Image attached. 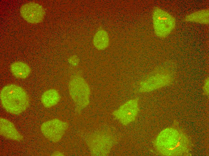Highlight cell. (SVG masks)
<instances>
[{
    "label": "cell",
    "instance_id": "1",
    "mask_svg": "<svg viewBox=\"0 0 209 156\" xmlns=\"http://www.w3.org/2000/svg\"><path fill=\"white\" fill-rule=\"evenodd\" d=\"M153 145L157 152L162 156L188 155L191 148L188 136L177 124L162 130Z\"/></svg>",
    "mask_w": 209,
    "mask_h": 156
},
{
    "label": "cell",
    "instance_id": "2",
    "mask_svg": "<svg viewBox=\"0 0 209 156\" xmlns=\"http://www.w3.org/2000/svg\"><path fill=\"white\" fill-rule=\"evenodd\" d=\"M1 104L8 112L18 115L25 110L30 103L29 97L22 87L14 84L4 86L0 94Z\"/></svg>",
    "mask_w": 209,
    "mask_h": 156
},
{
    "label": "cell",
    "instance_id": "3",
    "mask_svg": "<svg viewBox=\"0 0 209 156\" xmlns=\"http://www.w3.org/2000/svg\"><path fill=\"white\" fill-rule=\"evenodd\" d=\"M154 31L159 37L164 38L168 36L175 26V20L171 14L158 7H156L153 13Z\"/></svg>",
    "mask_w": 209,
    "mask_h": 156
},
{
    "label": "cell",
    "instance_id": "4",
    "mask_svg": "<svg viewBox=\"0 0 209 156\" xmlns=\"http://www.w3.org/2000/svg\"><path fill=\"white\" fill-rule=\"evenodd\" d=\"M68 89L71 97L77 106L84 108L89 105L90 91L83 78L78 76H73L69 82Z\"/></svg>",
    "mask_w": 209,
    "mask_h": 156
},
{
    "label": "cell",
    "instance_id": "5",
    "mask_svg": "<svg viewBox=\"0 0 209 156\" xmlns=\"http://www.w3.org/2000/svg\"><path fill=\"white\" fill-rule=\"evenodd\" d=\"M172 80L170 73L163 70H157L139 83V92H149L162 87L169 84Z\"/></svg>",
    "mask_w": 209,
    "mask_h": 156
},
{
    "label": "cell",
    "instance_id": "6",
    "mask_svg": "<svg viewBox=\"0 0 209 156\" xmlns=\"http://www.w3.org/2000/svg\"><path fill=\"white\" fill-rule=\"evenodd\" d=\"M68 126L67 122L55 118L43 123L41 129L47 139L53 142H57L61 139Z\"/></svg>",
    "mask_w": 209,
    "mask_h": 156
},
{
    "label": "cell",
    "instance_id": "7",
    "mask_svg": "<svg viewBox=\"0 0 209 156\" xmlns=\"http://www.w3.org/2000/svg\"><path fill=\"white\" fill-rule=\"evenodd\" d=\"M114 140L110 135L104 132L96 133L89 140V148L92 153L97 155L108 154L114 143Z\"/></svg>",
    "mask_w": 209,
    "mask_h": 156
},
{
    "label": "cell",
    "instance_id": "8",
    "mask_svg": "<svg viewBox=\"0 0 209 156\" xmlns=\"http://www.w3.org/2000/svg\"><path fill=\"white\" fill-rule=\"evenodd\" d=\"M138 98L129 100L114 111L112 114L123 125L134 121L139 111Z\"/></svg>",
    "mask_w": 209,
    "mask_h": 156
},
{
    "label": "cell",
    "instance_id": "9",
    "mask_svg": "<svg viewBox=\"0 0 209 156\" xmlns=\"http://www.w3.org/2000/svg\"><path fill=\"white\" fill-rule=\"evenodd\" d=\"M20 12L22 17L27 22L36 24L41 22L45 14L44 7L40 4L30 2L23 5Z\"/></svg>",
    "mask_w": 209,
    "mask_h": 156
},
{
    "label": "cell",
    "instance_id": "10",
    "mask_svg": "<svg viewBox=\"0 0 209 156\" xmlns=\"http://www.w3.org/2000/svg\"><path fill=\"white\" fill-rule=\"evenodd\" d=\"M0 135L6 138L14 141L23 140V135L18 131L14 124L8 120L0 118Z\"/></svg>",
    "mask_w": 209,
    "mask_h": 156
},
{
    "label": "cell",
    "instance_id": "11",
    "mask_svg": "<svg viewBox=\"0 0 209 156\" xmlns=\"http://www.w3.org/2000/svg\"><path fill=\"white\" fill-rule=\"evenodd\" d=\"M10 70L13 75L16 77L25 79L27 77L31 72V69L26 63L21 61H17L12 63Z\"/></svg>",
    "mask_w": 209,
    "mask_h": 156
},
{
    "label": "cell",
    "instance_id": "12",
    "mask_svg": "<svg viewBox=\"0 0 209 156\" xmlns=\"http://www.w3.org/2000/svg\"><path fill=\"white\" fill-rule=\"evenodd\" d=\"M60 98V95L57 90L51 89L44 93L41 100L44 107L50 108L56 104L59 101Z\"/></svg>",
    "mask_w": 209,
    "mask_h": 156
},
{
    "label": "cell",
    "instance_id": "13",
    "mask_svg": "<svg viewBox=\"0 0 209 156\" xmlns=\"http://www.w3.org/2000/svg\"><path fill=\"white\" fill-rule=\"evenodd\" d=\"M93 42L94 46L97 49H105L109 44V38L108 33L103 29L98 30L95 34Z\"/></svg>",
    "mask_w": 209,
    "mask_h": 156
},
{
    "label": "cell",
    "instance_id": "14",
    "mask_svg": "<svg viewBox=\"0 0 209 156\" xmlns=\"http://www.w3.org/2000/svg\"><path fill=\"white\" fill-rule=\"evenodd\" d=\"M184 20L186 21L207 24L209 23V10L207 9L197 11L187 15Z\"/></svg>",
    "mask_w": 209,
    "mask_h": 156
},
{
    "label": "cell",
    "instance_id": "15",
    "mask_svg": "<svg viewBox=\"0 0 209 156\" xmlns=\"http://www.w3.org/2000/svg\"><path fill=\"white\" fill-rule=\"evenodd\" d=\"M209 83L208 79H207L204 82V84L203 87L204 92L205 94L208 95L209 94Z\"/></svg>",
    "mask_w": 209,
    "mask_h": 156
},
{
    "label": "cell",
    "instance_id": "16",
    "mask_svg": "<svg viewBox=\"0 0 209 156\" xmlns=\"http://www.w3.org/2000/svg\"><path fill=\"white\" fill-rule=\"evenodd\" d=\"M53 156H64V154L62 153L59 151H56L53 153L52 154Z\"/></svg>",
    "mask_w": 209,
    "mask_h": 156
}]
</instances>
